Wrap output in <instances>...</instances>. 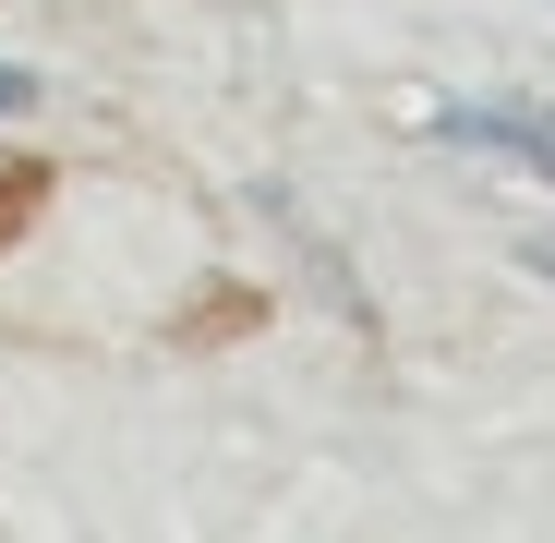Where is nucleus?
<instances>
[{
  "label": "nucleus",
  "mask_w": 555,
  "mask_h": 543,
  "mask_svg": "<svg viewBox=\"0 0 555 543\" xmlns=\"http://www.w3.org/2000/svg\"><path fill=\"white\" fill-rule=\"evenodd\" d=\"M0 109H37V73H13V61H0Z\"/></svg>",
  "instance_id": "20e7f679"
},
{
  "label": "nucleus",
  "mask_w": 555,
  "mask_h": 543,
  "mask_svg": "<svg viewBox=\"0 0 555 543\" xmlns=\"http://www.w3.org/2000/svg\"><path fill=\"white\" fill-rule=\"evenodd\" d=\"M254 326H266V290H254V279H206L194 314H169V350H230V338H254Z\"/></svg>",
  "instance_id": "f03ea898"
},
{
  "label": "nucleus",
  "mask_w": 555,
  "mask_h": 543,
  "mask_svg": "<svg viewBox=\"0 0 555 543\" xmlns=\"http://www.w3.org/2000/svg\"><path fill=\"white\" fill-rule=\"evenodd\" d=\"M435 133L447 145H483V157H507L531 181H555V109H531V98H459Z\"/></svg>",
  "instance_id": "f257e3e1"
},
{
  "label": "nucleus",
  "mask_w": 555,
  "mask_h": 543,
  "mask_svg": "<svg viewBox=\"0 0 555 543\" xmlns=\"http://www.w3.org/2000/svg\"><path fill=\"white\" fill-rule=\"evenodd\" d=\"M519 266H531V279H555V230H531V242H519Z\"/></svg>",
  "instance_id": "39448f33"
},
{
  "label": "nucleus",
  "mask_w": 555,
  "mask_h": 543,
  "mask_svg": "<svg viewBox=\"0 0 555 543\" xmlns=\"http://www.w3.org/2000/svg\"><path fill=\"white\" fill-rule=\"evenodd\" d=\"M37 206H49V157H0V254L37 230Z\"/></svg>",
  "instance_id": "7ed1b4c3"
}]
</instances>
